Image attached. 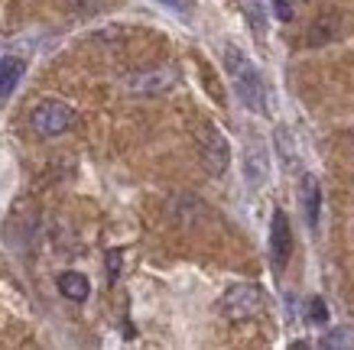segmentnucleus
I'll return each instance as SVG.
<instances>
[{
    "instance_id": "19",
    "label": "nucleus",
    "mask_w": 354,
    "mask_h": 350,
    "mask_svg": "<svg viewBox=\"0 0 354 350\" xmlns=\"http://www.w3.org/2000/svg\"><path fill=\"white\" fill-rule=\"evenodd\" d=\"M160 3H166V7H172V10H185V0H160Z\"/></svg>"
},
{
    "instance_id": "14",
    "label": "nucleus",
    "mask_w": 354,
    "mask_h": 350,
    "mask_svg": "<svg viewBox=\"0 0 354 350\" xmlns=\"http://www.w3.org/2000/svg\"><path fill=\"white\" fill-rule=\"evenodd\" d=\"M68 3H72V10L82 13V17H91V13H97L104 7V0H68Z\"/></svg>"
},
{
    "instance_id": "6",
    "label": "nucleus",
    "mask_w": 354,
    "mask_h": 350,
    "mask_svg": "<svg viewBox=\"0 0 354 350\" xmlns=\"http://www.w3.org/2000/svg\"><path fill=\"white\" fill-rule=\"evenodd\" d=\"M292 253V231H290V217L283 211H273V221H270V256H273V266L283 269L286 260Z\"/></svg>"
},
{
    "instance_id": "10",
    "label": "nucleus",
    "mask_w": 354,
    "mask_h": 350,
    "mask_svg": "<svg viewBox=\"0 0 354 350\" xmlns=\"http://www.w3.org/2000/svg\"><path fill=\"white\" fill-rule=\"evenodd\" d=\"M277 149H279V159H283L286 169H296V166H299V149H296V139H292V133L286 127L277 130Z\"/></svg>"
},
{
    "instance_id": "9",
    "label": "nucleus",
    "mask_w": 354,
    "mask_h": 350,
    "mask_svg": "<svg viewBox=\"0 0 354 350\" xmlns=\"http://www.w3.org/2000/svg\"><path fill=\"white\" fill-rule=\"evenodd\" d=\"M55 286H59V292H62L68 302H85V298L91 295V282H88L82 273H72V269L55 279Z\"/></svg>"
},
{
    "instance_id": "3",
    "label": "nucleus",
    "mask_w": 354,
    "mask_h": 350,
    "mask_svg": "<svg viewBox=\"0 0 354 350\" xmlns=\"http://www.w3.org/2000/svg\"><path fill=\"white\" fill-rule=\"evenodd\" d=\"M195 139H198V156H202L205 169L212 175H225L231 166V143L225 139V133L215 124H202Z\"/></svg>"
},
{
    "instance_id": "18",
    "label": "nucleus",
    "mask_w": 354,
    "mask_h": 350,
    "mask_svg": "<svg viewBox=\"0 0 354 350\" xmlns=\"http://www.w3.org/2000/svg\"><path fill=\"white\" fill-rule=\"evenodd\" d=\"M273 10H277V17H279L283 23H290V20H292V7L286 3V0H273Z\"/></svg>"
},
{
    "instance_id": "8",
    "label": "nucleus",
    "mask_w": 354,
    "mask_h": 350,
    "mask_svg": "<svg viewBox=\"0 0 354 350\" xmlns=\"http://www.w3.org/2000/svg\"><path fill=\"white\" fill-rule=\"evenodd\" d=\"M23 72H26V62L17 59V55H3L0 59V101L13 95V88L20 85Z\"/></svg>"
},
{
    "instance_id": "2",
    "label": "nucleus",
    "mask_w": 354,
    "mask_h": 350,
    "mask_svg": "<svg viewBox=\"0 0 354 350\" xmlns=\"http://www.w3.org/2000/svg\"><path fill=\"white\" fill-rule=\"evenodd\" d=\"M218 308H221V315H225L227 321H247V318H254V315H260L263 292H260V286H254V282H234V286L221 295Z\"/></svg>"
},
{
    "instance_id": "11",
    "label": "nucleus",
    "mask_w": 354,
    "mask_h": 350,
    "mask_svg": "<svg viewBox=\"0 0 354 350\" xmlns=\"http://www.w3.org/2000/svg\"><path fill=\"white\" fill-rule=\"evenodd\" d=\"M247 179L254 182V185H260V182L267 179V156H263V153H260V146L257 143H254V146L247 149Z\"/></svg>"
},
{
    "instance_id": "15",
    "label": "nucleus",
    "mask_w": 354,
    "mask_h": 350,
    "mask_svg": "<svg viewBox=\"0 0 354 350\" xmlns=\"http://www.w3.org/2000/svg\"><path fill=\"white\" fill-rule=\"evenodd\" d=\"M244 7H247V13H250V23H254V30H263V10H260V3L257 0H244Z\"/></svg>"
},
{
    "instance_id": "1",
    "label": "nucleus",
    "mask_w": 354,
    "mask_h": 350,
    "mask_svg": "<svg viewBox=\"0 0 354 350\" xmlns=\"http://www.w3.org/2000/svg\"><path fill=\"white\" fill-rule=\"evenodd\" d=\"M225 68L231 75V85H234L237 97L244 101L247 110L254 114H267L270 104H267V85H263V75L260 68L250 59H247L237 46H227L225 49Z\"/></svg>"
},
{
    "instance_id": "17",
    "label": "nucleus",
    "mask_w": 354,
    "mask_h": 350,
    "mask_svg": "<svg viewBox=\"0 0 354 350\" xmlns=\"http://www.w3.org/2000/svg\"><path fill=\"white\" fill-rule=\"evenodd\" d=\"M351 344V338L344 334V331H335V334H328V338L322 340V347H348Z\"/></svg>"
},
{
    "instance_id": "13",
    "label": "nucleus",
    "mask_w": 354,
    "mask_h": 350,
    "mask_svg": "<svg viewBox=\"0 0 354 350\" xmlns=\"http://www.w3.org/2000/svg\"><path fill=\"white\" fill-rule=\"evenodd\" d=\"M306 318H309L312 324H325V321H328V308H325L322 298H309V311H306Z\"/></svg>"
},
{
    "instance_id": "5",
    "label": "nucleus",
    "mask_w": 354,
    "mask_h": 350,
    "mask_svg": "<svg viewBox=\"0 0 354 350\" xmlns=\"http://www.w3.org/2000/svg\"><path fill=\"white\" fill-rule=\"evenodd\" d=\"M179 81L176 68H147V72H137L127 78V88L133 95H143V97H156V95H166L172 85Z\"/></svg>"
},
{
    "instance_id": "7",
    "label": "nucleus",
    "mask_w": 354,
    "mask_h": 350,
    "mask_svg": "<svg viewBox=\"0 0 354 350\" xmlns=\"http://www.w3.org/2000/svg\"><path fill=\"white\" fill-rule=\"evenodd\" d=\"M299 202H302V211H306V224L315 231L319 227V211H322V185L309 172L299 182Z\"/></svg>"
},
{
    "instance_id": "4",
    "label": "nucleus",
    "mask_w": 354,
    "mask_h": 350,
    "mask_svg": "<svg viewBox=\"0 0 354 350\" xmlns=\"http://www.w3.org/2000/svg\"><path fill=\"white\" fill-rule=\"evenodd\" d=\"M30 124H32V130L46 139L62 137L65 130L75 124V110L68 104H62V101H43V104H36Z\"/></svg>"
},
{
    "instance_id": "12",
    "label": "nucleus",
    "mask_w": 354,
    "mask_h": 350,
    "mask_svg": "<svg viewBox=\"0 0 354 350\" xmlns=\"http://www.w3.org/2000/svg\"><path fill=\"white\" fill-rule=\"evenodd\" d=\"M332 36H335V17H319V20L312 23V30H309V43L312 46L328 43Z\"/></svg>"
},
{
    "instance_id": "16",
    "label": "nucleus",
    "mask_w": 354,
    "mask_h": 350,
    "mask_svg": "<svg viewBox=\"0 0 354 350\" xmlns=\"http://www.w3.org/2000/svg\"><path fill=\"white\" fill-rule=\"evenodd\" d=\"M104 273H108V282H114L120 273V250H111L108 253V266H104Z\"/></svg>"
}]
</instances>
